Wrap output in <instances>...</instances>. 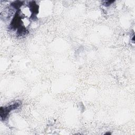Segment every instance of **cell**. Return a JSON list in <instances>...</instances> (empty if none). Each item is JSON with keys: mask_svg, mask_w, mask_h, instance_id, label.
<instances>
[{"mask_svg": "<svg viewBox=\"0 0 135 135\" xmlns=\"http://www.w3.org/2000/svg\"><path fill=\"white\" fill-rule=\"evenodd\" d=\"M20 104V102H15L7 107H1L0 109V111H1L0 114H1V118H2V119H5L11 111L18 108Z\"/></svg>", "mask_w": 135, "mask_h": 135, "instance_id": "obj_1", "label": "cell"}, {"mask_svg": "<svg viewBox=\"0 0 135 135\" xmlns=\"http://www.w3.org/2000/svg\"><path fill=\"white\" fill-rule=\"evenodd\" d=\"M113 1H107V2H106V3H105V5H106V6H107V5H109V4H110L111 3H112Z\"/></svg>", "mask_w": 135, "mask_h": 135, "instance_id": "obj_2", "label": "cell"}]
</instances>
